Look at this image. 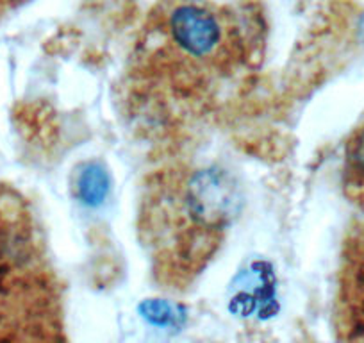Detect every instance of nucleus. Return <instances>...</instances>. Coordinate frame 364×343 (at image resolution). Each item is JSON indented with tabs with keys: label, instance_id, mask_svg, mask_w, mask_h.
Returning <instances> with one entry per match:
<instances>
[{
	"label": "nucleus",
	"instance_id": "4",
	"mask_svg": "<svg viewBox=\"0 0 364 343\" xmlns=\"http://www.w3.org/2000/svg\"><path fill=\"white\" fill-rule=\"evenodd\" d=\"M343 190L348 201L364 213V118L345 145Z\"/></svg>",
	"mask_w": 364,
	"mask_h": 343
},
{
	"label": "nucleus",
	"instance_id": "5",
	"mask_svg": "<svg viewBox=\"0 0 364 343\" xmlns=\"http://www.w3.org/2000/svg\"><path fill=\"white\" fill-rule=\"evenodd\" d=\"M109 179L107 174L97 164H90L84 168L79 177V195L86 204H99L107 194Z\"/></svg>",
	"mask_w": 364,
	"mask_h": 343
},
{
	"label": "nucleus",
	"instance_id": "1",
	"mask_svg": "<svg viewBox=\"0 0 364 343\" xmlns=\"http://www.w3.org/2000/svg\"><path fill=\"white\" fill-rule=\"evenodd\" d=\"M254 19L213 0H161L146 22L136 75L149 93L175 102H205L254 66Z\"/></svg>",
	"mask_w": 364,
	"mask_h": 343
},
{
	"label": "nucleus",
	"instance_id": "3",
	"mask_svg": "<svg viewBox=\"0 0 364 343\" xmlns=\"http://www.w3.org/2000/svg\"><path fill=\"white\" fill-rule=\"evenodd\" d=\"M336 317L345 343H364V220L350 229L343 247Z\"/></svg>",
	"mask_w": 364,
	"mask_h": 343
},
{
	"label": "nucleus",
	"instance_id": "2",
	"mask_svg": "<svg viewBox=\"0 0 364 343\" xmlns=\"http://www.w3.org/2000/svg\"><path fill=\"white\" fill-rule=\"evenodd\" d=\"M237 208L236 184L222 170L177 167L157 174L138 220L157 283L190 286L220 250Z\"/></svg>",
	"mask_w": 364,
	"mask_h": 343
}]
</instances>
